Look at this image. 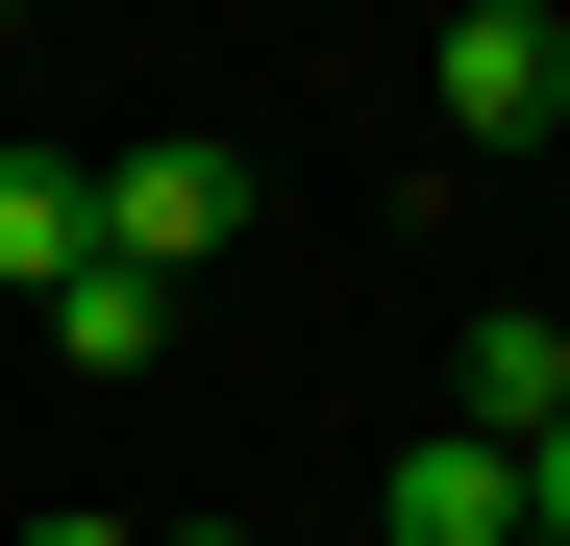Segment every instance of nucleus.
<instances>
[{"instance_id":"4","label":"nucleus","mask_w":570,"mask_h":546,"mask_svg":"<svg viewBox=\"0 0 570 546\" xmlns=\"http://www.w3.org/2000/svg\"><path fill=\"white\" fill-rule=\"evenodd\" d=\"M446 422H471V447H546V422H570V323H546V299H497V323L446 348Z\"/></svg>"},{"instance_id":"5","label":"nucleus","mask_w":570,"mask_h":546,"mask_svg":"<svg viewBox=\"0 0 570 546\" xmlns=\"http://www.w3.org/2000/svg\"><path fill=\"white\" fill-rule=\"evenodd\" d=\"M100 273V149H0V299H75Z\"/></svg>"},{"instance_id":"6","label":"nucleus","mask_w":570,"mask_h":546,"mask_svg":"<svg viewBox=\"0 0 570 546\" xmlns=\"http://www.w3.org/2000/svg\"><path fill=\"white\" fill-rule=\"evenodd\" d=\"M50 373H100V398L174 373V299H149V273H75V299H50Z\"/></svg>"},{"instance_id":"8","label":"nucleus","mask_w":570,"mask_h":546,"mask_svg":"<svg viewBox=\"0 0 570 546\" xmlns=\"http://www.w3.org/2000/svg\"><path fill=\"white\" fill-rule=\"evenodd\" d=\"M26 546H125V521H100V497H50V521H26Z\"/></svg>"},{"instance_id":"3","label":"nucleus","mask_w":570,"mask_h":546,"mask_svg":"<svg viewBox=\"0 0 570 546\" xmlns=\"http://www.w3.org/2000/svg\"><path fill=\"white\" fill-rule=\"evenodd\" d=\"M372 521H397V546H521V447H471V422H422L397 472H372Z\"/></svg>"},{"instance_id":"9","label":"nucleus","mask_w":570,"mask_h":546,"mask_svg":"<svg viewBox=\"0 0 570 546\" xmlns=\"http://www.w3.org/2000/svg\"><path fill=\"white\" fill-rule=\"evenodd\" d=\"M174 546H248V521H174Z\"/></svg>"},{"instance_id":"7","label":"nucleus","mask_w":570,"mask_h":546,"mask_svg":"<svg viewBox=\"0 0 570 546\" xmlns=\"http://www.w3.org/2000/svg\"><path fill=\"white\" fill-rule=\"evenodd\" d=\"M521 546H570V422H546V447H521Z\"/></svg>"},{"instance_id":"2","label":"nucleus","mask_w":570,"mask_h":546,"mask_svg":"<svg viewBox=\"0 0 570 546\" xmlns=\"http://www.w3.org/2000/svg\"><path fill=\"white\" fill-rule=\"evenodd\" d=\"M570 125V0H446V149H546Z\"/></svg>"},{"instance_id":"1","label":"nucleus","mask_w":570,"mask_h":546,"mask_svg":"<svg viewBox=\"0 0 570 546\" xmlns=\"http://www.w3.org/2000/svg\"><path fill=\"white\" fill-rule=\"evenodd\" d=\"M199 248H248V149H199V125H174V149H100V273L174 299Z\"/></svg>"}]
</instances>
